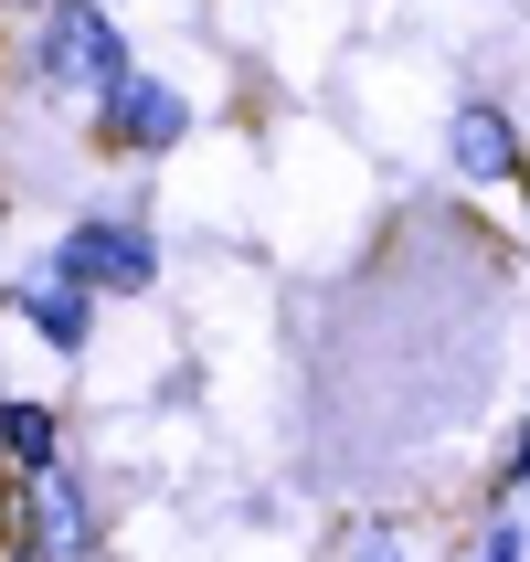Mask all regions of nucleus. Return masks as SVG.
Here are the masks:
<instances>
[{"label": "nucleus", "mask_w": 530, "mask_h": 562, "mask_svg": "<svg viewBox=\"0 0 530 562\" xmlns=\"http://www.w3.org/2000/svg\"><path fill=\"white\" fill-rule=\"evenodd\" d=\"M350 562H414V552H404L393 531H361V552H350Z\"/></svg>", "instance_id": "obj_8"}, {"label": "nucleus", "mask_w": 530, "mask_h": 562, "mask_svg": "<svg viewBox=\"0 0 530 562\" xmlns=\"http://www.w3.org/2000/svg\"><path fill=\"white\" fill-rule=\"evenodd\" d=\"M499 488H530V425H520V446L499 457Z\"/></svg>", "instance_id": "obj_9"}, {"label": "nucleus", "mask_w": 530, "mask_h": 562, "mask_svg": "<svg viewBox=\"0 0 530 562\" xmlns=\"http://www.w3.org/2000/svg\"><path fill=\"white\" fill-rule=\"evenodd\" d=\"M32 488H43V509H32L22 552H32V562H86V552H95V499H86L64 468H54V477H32Z\"/></svg>", "instance_id": "obj_5"}, {"label": "nucleus", "mask_w": 530, "mask_h": 562, "mask_svg": "<svg viewBox=\"0 0 530 562\" xmlns=\"http://www.w3.org/2000/svg\"><path fill=\"white\" fill-rule=\"evenodd\" d=\"M11 308H22V329H32L43 350H54V361H75V350L95 340V297H86V286L32 277V286H11Z\"/></svg>", "instance_id": "obj_6"}, {"label": "nucleus", "mask_w": 530, "mask_h": 562, "mask_svg": "<svg viewBox=\"0 0 530 562\" xmlns=\"http://www.w3.org/2000/svg\"><path fill=\"white\" fill-rule=\"evenodd\" d=\"M43 277L86 286V297H138V286H159V234L138 213H75L43 255Z\"/></svg>", "instance_id": "obj_2"}, {"label": "nucleus", "mask_w": 530, "mask_h": 562, "mask_svg": "<svg viewBox=\"0 0 530 562\" xmlns=\"http://www.w3.org/2000/svg\"><path fill=\"white\" fill-rule=\"evenodd\" d=\"M446 159H456V181H477V191L520 181V170H530L520 117H509L499 95H456V117H446Z\"/></svg>", "instance_id": "obj_4"}, {"label": "nucleus", "mask_w": 530, "mask_h": 562, "mask_svg": "<svg viewBox=\"0 0 530 562\" xmlns=\"http://www.w3.org/2000/svg\"><path fill=\"white\" fill-rule=\"evenodd\" d=\"M0 308H11V277H0Z\"/></svg>", "instance_id": "obj_11"}, {"label": "nucleus", "mask_w": 530, "mask_h": 562, "mask_svg": "<svg viewBox=\"0 0 530 562\" xmlns=\"http://www.w3.org/2000/svg\"><path fill=\"white\" fill-rule=\"evenodd\" d=\"M520 181H530V170H520Z\"/></svg>", "instance_id": "obj_12"}, {"label": "nucleus", "mask_w": 530, "mask_h": 562, "mask_svg": "<svg viewBox=\"0 0 530 562\" xmlns=\"http://www.w3.org/2000/svg\"><path fill=\"white\" fill-rule=\"evenodd\" d=\"M477 562H520V531H509V520H499V531L477 541Z\"/></svg>", "instance_id": "obj_10"}, {"label": "nucleus", "mask_w": 530, "mask_h": 562, "mask_svg": "<svg viewBox=\"0 0 530 562\" xmlns=\"http://www.w3.org/2000/svg\"><path fill=\"white\" fill-rule=\"evenodd\" d=\"M0 457H11V468H32V477H54V468H64L54 404H0Z\"/></svg>", "instance_id": "obj_7"}, {"label": "nucleus", "mask_w": 530, "mask_h": 562, "mask_svg": "<svg viewBox=\"0 0 530 562\" xmlns=\"http://www.w3.org/2000/svg\"><path fill=\"white\" fill-rule=\"evenodd\" d=\"M95 138L127 149V159H159V149H181V138H191V95L159 86V75H127V86L95 106Z\"/></svg>", "instance_id": "obj_3"}, {"label": "nucleus", "mask_w": 530, "mask_h": 562, "mask_svg": "<svg viewBox=\"0 0 530 562\" xmlns=\"http://www.w3.org/2000/svg\"><path fill=\"white\" fill-rule=\"evenodd\" d=\"M127 75H138V64H127V32H117L106 0H43V22H32V86L106 106Z\"/></svg>", "instance_id": "obj_1"}]
</instances>
